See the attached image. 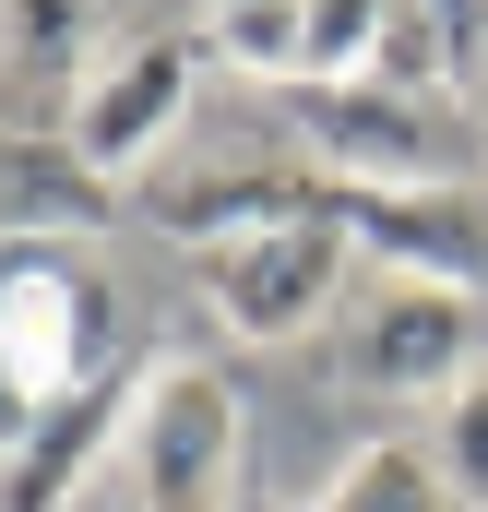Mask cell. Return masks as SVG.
I'll list each match as a JSON object with an SVG mask.
<instances>
[{"label": "cell", "instance_id": "1", "mask_svg": "<svg viewBox=\"0 0 488 512\" xmlns=\"http://www.w3.org/2000/svg\"><path fill=\"white\" fill-rule=\"evenodd\" d=\"M120 501L131 512H250V405L215 358H155L120 441Z\"/></svg>", "mask_w": 488, "mask_h": 512}, {"label": "cell", "instance_id": "2", "mask_svg": "<svg viewBox=\"0 0 488 512\" xmlns=\"http://www.w3.org/2000/svg\"><path fill=\"white\" fill-rule=\"evenodd\" d=\"M120 334H131V298L108 262L12 251V286H0V393H12V417H48L72 393L120 382Z\"/></svg>", "mask_w": 488, "mask_h": 512}, {"label": "cell", "instance_id": "3", "mask_svg": "<svg viewBox=\"0 0 488 512\" xmlns=\"http://www.w3.org/2000/svg\"><path fill=\"white\" fill-rule=\"evenodd\" d=\"M191 96H203V24H120V36H96V60L60 84V131H72V155H84L96 179H143V167L179 143Z\"/></svg>", "mask_w": 488, "mask_h": 512}, {"label": "cell", "instance_id": "4", "mask_svg": "<svg viewBox=\"0 0 488 512\" xmlns=\"http://www.w3.org/2000/svg\"><path fill=\"white\" fill-rule=\"evenodd\" d=\"M346 262H358V227H346V215H286V227L203 239L191 274H203V310H215L239 346H298V334L346 298Z\"/></svg>", "mask_w": 488, "mask_h": 512}, {"label": "cell", "instance_id": "5", "mask_svg": "<svg viewBox=\"0 0 488 512\" xmlns=\"http://www.w3.org/2000/svg\"><path fill=\"white\" fill-rule=\"evenodd\" d=\"M286 131H298L310 179H334V191H465V143L441 131L429 96H405V84L286 96Z\"/></svg>", "mask_w": 488, "mask_h": 512}, {"label": "cell", "instance_id": "6", "mask_svg": "<svg viewBox=\"0 0 488 512\" xmlns=\"http://www.w3.org/2000/svg\"><path fill=\"white\" fill-rule=\"evenodd\" d=\"M203 60H227L274 96H334V84H381L393 12H369V0H227V12H203Z\"/></svg>", "mask_w": 488, "mask_h": 512}, {"label": "cell", "instance_id": "7", "mask_svg": "<svg viewBox=\"0 0 488 512\" xmlns=\"http://www.w3.org/2000/svg\"><path fill=\"white\" fill-rule=\"evenodd\" d=\"M488 358L477 286H441V274H369L358 322H346V382L381 405H441Z\"/></svg>", "mask_w": 488, "mask_h": 512}, {"label": "cell", "instance_id": "8", "mask_svg": "<svg viewBox=\"0 0 488 512\" xmlns=\"http://www.w3.org/2000/svg\"><path fill=\"white\" fill-rule=\"evenodd\" d=\"M143 370H155V358H143ZM143 370H120V382H96V393H72V405H48V417H12V453H0V512H72V501H84V477H96V465H120V441H131Z\"/></svg>", "mask_w": 488, "mask_h": 512}, {"label": "cell", "instance_id": "9", "mask_svg": "<svg viewBox=\"0 0 488 512\" xmlns=\"http://www.w3.org/2000/svg\"><path fill=\"white\" fill-rule=\"evenodd\" d=\"M108 215H120V179H96L72 155V131L60 120H12V143H0V227H12V251H48L60 227L84 239Z\"/></svg>", "mask_w": 488, "mask_h": 512}, {"label": "cell", "instance_id": "10", "mask_svg": "<svg viewBox=\"0 0 488 512\" xmlns=\"http://www.w3.org/2000/svg\"><path fill=\"white\" fill-rule=\"evenodd\" d=\"M286 512H465V501L441 489L429 441H369V453H346L310 501H286Z\"/></svg>", "mask_w": 488, "mask_h": 512}, {"label": "cell", "instance_id": "11", "mask_svg": "<svg viewBox=\"0 0 488 512\" xmlns=\"http://www.w3.org/2000/svg\"><path fill=\"white\" fill-rule=\"evenodd\" d=\"M429 465H441V489L465 512H488V358L429 405Z\"/></svg>", "mask_w": 488, "mask_h": 512}]
</instances>
